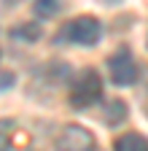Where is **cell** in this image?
<instances>
[{"instance_id": "obj_1", "label": "cell", "mask_w": 148, "mask_h": 151, "mask_svg": "<svg viewBox=\"0 0 148 151\" xmlns=\"http://www.w3.org/2000/svg\"><path fill=\"white\" fill-rule=\"evenodd\" d=\"M102 97V78L94 68H86L78 73L76 84L70 89V105L73 108H89Z\"/></svg>"}, {"instance_id": "obj_2", "label": "cell", "mask_w": 148, "mask_h": 151, "mask_svg": "<svg viewBox=\"0 0 148 151\" xmlns=\"http://www.w3.org/2000/svg\"><path fill=\"white\" fill-rule=\"evenodd\" d=\"M108 73L116 86H129L137 81V65L129 49H119L108 57Z\"/></svg>"}, {"instance_id": "obj_3", "label": "cell", "mask_w": 148, "mask_h": 151, "mask_svg": "<svg viewBox=\"0 0 148 151\" xmlns=\"http://www.w3.org/2000/svg\"><path fill=\"white\" fill-rule=\"evenodd\" d=\"M54 146H57V151H94L97 140H94V135H92L86 127L65 124L62 132L57 135V140H54Z\"/></svg>"}, {"instance_id": "obj_4", "label": "cell", "mask_w": 148, "mask_h": 151, "mask_svg": "<svg viewBox=\"0 0 148 151\" xmlns=\"http://www.w3.org/2000/svg\"><path fill=\"white\" fill-rule=\"evenodd\" d=\"M100 35H102V24L94 16H78L65 30V38L73 41V43H78V46H94L100 41Z\"/></svg>"}, {"instance_id": "obj_5", "label": "cell", "mask_w": 148, "mask_h": 151, "mask_svg": "<svg viewBox=\"0 0 148 151\" xmlns=\"http://www.w3.org/2000/svg\"><path fill=\"white\" fill-rule=\"evenodd\" d=\"M113 151H148V138L140 132H124L113 140Z\"/></svg>"}, {"instance_id": "obj_6", "label": "cell", "mask_w": 148, "mask_h": 151, "mask_svg": "<svg viewBox=\"0 0 148 151\" xmlns=\"http://www.w3.org/2000/svg\"><path fill=\"white\" fill-rule=\"evenodd\" d=\"M127 119V103L124 100H110L108 103V111H105V122L108 124H119Z\"/></svg>"}, {"instance_id": "obj_7", "label": "cell", "mask_w": 148, "mask_h": 151, "mask_svg": "<svg viewBox=\"0 0 148 151\" xmlns=\"http://www.w3.org/2000/svg\"><path fill=\"white\" fill-rule=\"evenodd\" d=\"M35 11L49 16V14H57L59 11V3H54V0H41V3H35Z\"/></svg>"}, {"instance_id": "obj_8", "label": "cell", "mask_w": 148, "mask_h": 151, "mask_svg": "<svg viewBox=\"0 0 148 151\" xmlns=\"http://www.w3.org/2000/svg\"><path fill=\"white\" fill-rule=\"evenodd\" d=\"M0 151H11V138L6 132H0Z\"/></svg>"}, {"instance_id": "obj_9", "label": "cell", "mask_w": 148, "mask_h": 151, "mask_svg": "<svg viewBox=\"0 0 148 151\" xmlns=\"http://www.w3.org/2000/svg\"><path fill=\"white\" fill-rule=\"evenodd\" d=\"M145 46H148V41H145Z\"/></svg>"}]
</instances>
